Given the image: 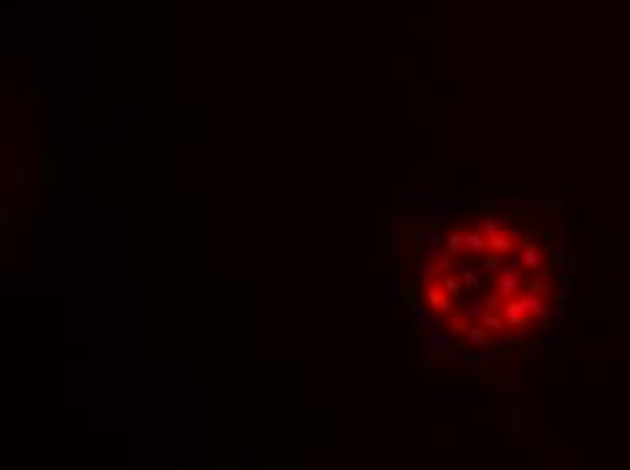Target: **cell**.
Instances as JSON below:
<instances>
[{
    "label": "cell",
    "instance_id": "cell-1",
    "mask_svg": "<svg viewBox=\"0 0 630 470\" xmlns=\"http://www.w3.org/2000/svg\"><path fill=\"white\" fill-rule=\"evenodd\" d=\"M427 307H429L435 316H443V318L451 313V299H448V293L443 291L441 283H432V280H429V286H427Z\"/></svg>",
    "mask_w": 630,
    "mask_h": 470
},
{
    "label": "cell",
    "instance_id": "cell-2",
    "mask_svg": "<svg viewBox=\"0 0 630 470\" xmlns=\"http://www.w3.org/2000/svg\"><path fill=\"white\" fill-rule=\"evenodd\" d=\"M416 296H418V293H416V286H408V289H405V293H402V299L408 302L410 307H416Z\"/></svg>",
    "mask_w": 630,
    "mask_h": 470
}]
</instances>
